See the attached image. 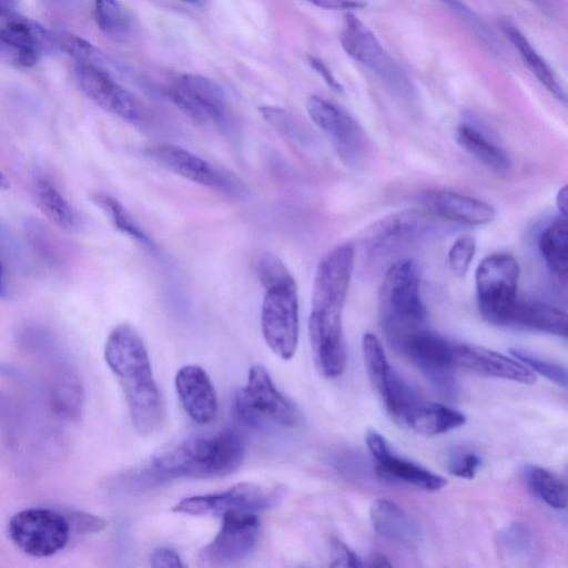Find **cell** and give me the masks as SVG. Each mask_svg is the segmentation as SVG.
<instances>
[{
	"label": "cell",
	"mask_w": 568,
	"mask_h": 568,
	"mask_svg": "<svg viewBox=\"0 0 568 568\" xmlns=\"http://www.w3.org/2000/svg\"><path fill=\"white\" fill-rule=\"evenodd\" d=\"M244 455L242 436L232 428L192 436L154 454L138 467L114 476L109 488L132 493L175 479L224 477L236 471Z\"/></svg>",
	"instance_id": "6da1fadb"
},
{
	"label": "cell",
	"mask_w": 568,
	"mask_h": 568,
	"mask_svg": "<svg viewBox=\"0 0 568 568\" xmlns=\"http://www.w3.org/2000/svg\"><path fill=\"white\" fill-rule=\"evenodd\" d=\"M104 359L124 393L134 429L150 436L161 426L164 407L146 347L136 329L125 323L116 325L106 338Z\"/></svg>",
	"instance_id": "7a4b0ae2"
},
{
	"label": "cell",
	"mask_w": 568,
	"mask_h": 568,
	"mask_svg": "<svg viewBox=\"0 0 568 568\" xmlns=\"http://www.w3.org/2000/svg\"><path fill=\"white\" fill-rule=\"evenodd\" d=\"M18 339L44 368L52 412L64 420H79L84 409V388L69 354L51 332L38 325L22 327Z\"/></svg>",
	"instance_id": "3957f363"
},
{
	"label": "cell",
	"mask_w": 568,
	"mask_h": 568,
	"mask_svg": "<svg viewBox=\"0 0 568 568\" xmlns=\"http://www.w3.org/2000/svg\"><path fill=\"white\" fill-rule=\"evenodd\" d=\"M379 308L386 332L398 344L424 324L426 308L413 260L400 258L387 268L379 287Z\"/></svg>",
	"instance_id": "277c9868"
},
{
	"label": "cell",
	"mask_w": 568,
	"mask_h": 568,
	"mask_svg": "<svg viewBox=\"0 0 568 568\" xmlns=\"http://www.w3.org/2000/svg\"><path fill=\"white\" fill-rule=\"evenodd\" d=\"M234 412L243 424L260 430L293 429L302 423L300 409L277 389L262 365H253L246 384L235 392Z\"/></svg>",
	"instance_id": "5b68a950"
},
{
	"label": "cell",
	"mask_w": 568,
	"mask_h": 568,
	"mask_svg": "<svg viewBox=\"0 0 568 568\" xmlns=\"http://www.w3.org/2000/svg\"><path fill=\"white\" fill-rule=\"evenodd\" d=\"M520 267L509 253L487 255L475 272L476 302L481 317L490 324L509 325L517 302Z\"/></svg>",
	"instance_id": "8992f818"
},
{
	"label": "cell",
	"mask_w": 568,
	"mask_h": 568,
	"mask_svg": "<svg viewBox=\"0 0 568 568\" xmlns=\"http://www.w3.org/2000/svg\"><path fill=\"white\" fill-rule=\"evenodd\" d=\"M169 99L201 125H213L225 135L235 134V119L223 89L202 75L183 74L166 91Z\"/></svg>",
	"instance_id": "52a82bcc"
},
{
	"label": "cell",
	"mask_w": 568,
	"mask_h": 568,
	"mask_svg": "<svg viewBox=\"0 0 568 568\" xmlns=\"http://www.w3.org/2000/svg\"><path fill=\"white\" fill-rule=\"evenodd\" d=\"M12 544L26 555L50 557L69 542L71 530L64 515L49 508H28L14 514L8 523Z\"/></svg>",
	"instance_id": "ba28073f"
},
{
	"label": "cell",
	"mask_w": 568,
	"mask_h": 568,
	"mask_svg": "<svg viewBox=\"0 0 568 568\" xmlns=\"http://www.w3.org/2000/svg\"><path fill=\"white\" fill-rule=\"evenodd\" d=\"M306 111L315 125L329 138L345 165L357 168L365 162L369 142L363 128L347 111L317 95L307 99Z\"/></svg>",
	"instance_id": "9c48e42d"
},
{
	"label": "cell",
	"mask_w": 568,
	"mask_h": 568,
	"mask_svg": "<svg viewBox=\"0 0 568 568\" xmlns=\"http://www.w3.org/2000/svg\"><path fill=\"white\" fill-rule=\"evenodd\" d=\"M261 329L268 348L282 359H291L298 344L297 285L265 290L261 308Z\"/></svg>",
	"instance_id": "30bf717a"
},
{
	"label": "cell",
	"mask_w": 568,
	"mask_h": 568,
	"mask_svg": "<svg viewBox=\"0 0 568 568\" xmlns=\"http://www.w3.org/2000/svg\"><path fill=\"white\" fill-rule=\"evenodd\" d=\"M282 497L278 487L239 483L213 494L190 496L172 507L173 513L189 516H222L229 510L258 513L273 508Z\"/></svg>",
	"instance_id": "8fae6325"
},
{
	"label": "cell",
	"mask_w": 568,
	"mask_h": 568,
	"mask_svg": "<svg viewBox=\"0 0 568 568\" xmlns=\"http://www.w3.org/2000/svg\"><path fill=\"white\" fill-rule=\"evenodd\" d=\"M399 345L437 392L448 398L457 396L454 344L419 328L409 333Z\"/></svg>",
	"instance_id": "7c38bea8"
},
{
	"label": "cell",
	"mask_w": 568,
	"mask_h": 568,
	"mask_svg": "<svg viewBox=\"0 0 568 568\" xmlns=\"http://www.w3.org/2000/svg\"><path fill=\"white\" fill-rule=\"evenodd\" d=\"M261 531L256 513L229 510L215 537L199 552L202 566L221 567L247 558L255 549Z\"/></svg>",
	"instance_id": "4fadbf2b"
},
{
	"label": "cell",
	"mask_w": 568,
	"mask_h": 568,
	"mask_svg": "<svg viewBox=\"0 0 568 568\" xmlns=\"http://www.w3.org/2000/svg\"><path fill=\"white\" fill-rule=\"evenodd\" d=\"M144 154L165 170L196 184L233 196H240L244 192L245 187L236 176L182 146L153 144L144 150Z\"/></svg>",
	"instance_id": "5bb4252c"
},
{
	"label": "cell",
	"mask_w": 568,
	"mask_h": 568,
	"mask_svg": "<svg viewBox=\"0 0 568 568\" xmlns=\"http://www.w3.org/2000/svg\"><path fill=\"white\" fill-rule=\"evenodd\" d=\"M354 258V247L348 243L336 245L321 258L314 276L311 312L343 314Z\"/></svg>",
	"instance_id": "9a60e30c"
},
{
	"label": "cell",
	"mask_w": 568,
	"mask_h": 568,
	"mask_svg": "<svg viewBox=\"0 0 568 568\" xmlns=\"http://www.w3.org/2000/svg\"><path fill=\"white\" fill-rule=\"evenodd\" d=\"M341 43L352 59L377 74L389 87L407 89L404 72L374 33L353 14H348L345 19Z\"/></svg>",
	"instance_id": "2e32d148"
},
{
	"label": "cell",
	"mask_w": 568,
	"mask_h": 568,
	"mask_svg": "<svg viewBox=\"0 0 568 568\" xmlns=\"http://www.w3.org/2000/svg\"><path fill=\"white\" fill-rule=\"evenodd\" d=\"M80 90L101 109L128 121H142L143 109L136 97L115 77L89 64L75 63Z\"/></svg>",
	"instance_id": "e0dca14e"
},
{
	"label": "cell",
	"mask_w": 568,
	"mask_h": 568,
	"mask_svg": "<svg viewBox=\"0 0 568 568\" xmlns=\"http://www.w3.org/2000/svg\"><path fill=\"white\" fill-rule=\"evenodd\" d=\"M308 335L318 372L326 378L339 376L346 365L342 315L311 312Z\"/></svg>",
	"instance_id": "ac0fdd59"
},
{
	"label": "cell",
	"mask_w": 568,
	"mask_h": 568,
	"mask_svg": "<svg viewBox=\"0 0 568 568\" xmlns=\"http://www.w3.org/2000/svg\"><path fill=\"white\" fill-rule=\"evenodd\" d=\"M428 230L429 224L424 216L413 212L396 213L379 220L368 230L365 247L373 257H383L414 244Z\"/></svg>",
	"instance_id": "d6986e66"
},
{
	"label": "cell",
	"mask_w": 568,
	"mask_h": 568,
	"mask_svg": "<svg viewBox=\"0 0 568 568\" xmlns=\"http://www.w3.org/2000/svg\"><path fill=\"white\" fill-rule=\"evenodd\" d=\"M417 202L429 214L457 224L486 225L496 219V210L488 202L454 191H425Z\"/></svg>",
	"instance_id": "ffe728a7"
},
{
	"label": "cell",
	"mask_w": 568,
	"mask_h": 568,
	"mask_svg": "<svg viewBox=\"0 0 568 568\" xmlns=\"http://www.w3.org/2000/svg\"><path fill=\"white\" fill-rule=\"evenodd\" d=\"M366 444L376 462V469L383 477L427 491H437L446 486L447 480L444 477L393 454L385 438L376 430L367 432Z\"/></svg>",
	"instance_id": "44dd1931"
},
{
	"label": "cell",
	"mask_w": 568,
	"mask_h": 568,
	"mask_svg": "<svg viewBox=\"0 0 568 568\" xmlns=\"http://www.w3.org/2000/svg\"><path fill=\"white\" fill-rule=\"evenodd\" d=\"M174 386L183 409L193 422L204 425L216 418L217 396L210 376L202 367L182 366L175 374Z\"/></svg>",
	"instance_id": "7402d4cb"
},
{
	"label": "cell",
	"mask_w": 568,
	"mask_h": 568,
	"mask_svg": "<svg viewBox=\"0 0 568 568\" xmlns=\"http://www.w3.org/2000/svg\"><path fill=\"white\" fill-rule=\"evenodd\" d=\"M456 366L489 377L534 384L535 373L526 365L498 352L469 344L454 345Z\"/></svg>",
	"instance_id": "603a6c76"
},
{
	"label": "cell",
	"mask_w": 568,
	"mask_h": 568,
	"mask_svg": "<svg viewBox=\"0 0 568 568\" xmlns=\"http://www.w3.org/2000/svg\"><path fill=\"white\" fill-rule=\"evenodd\" d=\"M0 32L11 44L38 58L59 50L55 33L17 12L0 16Z\"/></svg>",
	"instance_id": "cb8c5ba5"
},
{
	"label": "cell",
	"mask_w": 568,
	"mask_h": 568,
	"mask_svg": "<svg viewBox=\"0 0 568 568\" xmlns=\"http://www.w3.org/2000/svg\"><path fill=\"white\" fill-rule=\"evenodd\" d=\"M369 517L374 530L389 541L412 546L417 540L414 520L390 500H375L371 506Z\"/></svg>",
	"instance_id": "d4e9b609"
},
{
	"label": "cell",
	"mask_w": 568,
	"mask_h": 568,
	"mask_svg": "<svg viewBox=\"0 0 568 568\" xmlns=\"http://www.w3.org/2000/svg\"><path fill=\"white\" fill-rule=\"evenodd\" d=\"M509 325L567 337V314L544 302L517 300Z\"/></svg>",
	"instance_id": "484cf974"
},
{
	"label": "cell",
	"mask_w": 568,
	"mask_h": 568,
	"mask_svg": "<svg viewBox=\"0 0 568 568\" xmlns=\"http://www.w3.org/2000/svg\"><path fill=\"white\" fill-rule=\"evenodd\" d=\"M465 423L466 416L463 413L423 398L413 407L403 422L414 432L425 436L445 434L463 426Z\"/></svg>",
	"instance_id": "4316f807"
},
{
	"label": "cell",
	"mask_w": 568,
	"mask_h": 568,
	"mask_svg": "<svg viewBox=\"0 0 568 568\" xmlns=\"http://www.w3.org/2000/svg\"><path fill=\"white\" fill-rule=\"evenodd\" d=\"M500 28L517 50L519 57L534 77L558 100L565 102V92L547 62L540 57L523 32L509 21L503 20Z\"/></svg>",
	"instance_id": "83f0119b"
},
{
	"label": "cell",
	"mask_w": 568,
	"mask_h": 568,
	"mask_svg": "<svg viewBox=\"0 0 568 568\" xmlns=\"http://www.w3.org/2000/svg\"><path fill=\"white\" fill-rule=\"evenodd\" d=\"M456 140L469 154L493 171L506 174L511 170L510 155L477 128L467 123L460 124L456 130Z\"/></svg>",
	"instance_id": "f1b7e54d"
},
{
	"label": "cell",
	"mask_w": 568,
	"mask_h": 568,
	"mask_svg": "<svg viewBox=\"0 0 568 568\" xmlns=\"http://www.w3.org/2000/svg\"><path fill=\"white\" fill-rule=\"evenodd\" d=\"M538 250L548 270L564 282L568 272V223L560 216L546 226L538 237Z\"/></svg>",
	"instance_id": "f546056e"
},
{
	"label": "cell",
	"mask_w": 568,
	"mask_h": 568,
	"mask_svg": "<svg viewBox=\"0 0 568 568\" xmlns=\"http://www.w3.org/2000/svg\"><path fill=\"white\" fill-rule=\"evenodd\" d=\"M34 194L41 211L55 225L65 231L79 229L80 220L78 214L49 180L44 178L37 179Z\"/></svg>",
	"instance_id": "4dcf8cb0"
},
{
	"label": "cell",
	"mask_w": 568,
	"mask_h": 568,
	"mask_svg": "<svg viewBox=\"0 0 568 568\" xmlns=\"http://www.w3.org/2000/svg\"><path fill=\"white\" fill-rule=\"evenodd\" d=\"M524 477L528 488L546 505L555 509L566 508L567 487L556 474L530 465L525 468Z\"/></svg>",
	"instance_id": "1f68e13d"
},
{
	"label": "cell",
	"mask_w": 568,
	"mask_h": 568,
	"mask_svg": "<svg viewBox=\"0 0 568 568\" xmlns=\"http://www.w3.org/2000/svg\"><path fill=\"white\" fill-rule=\"evenodd\" d=\"M92 201L101 207L116 230L130 236L149 251L156 250L152 239L138 224L130 212L115 197L105 193H94Z\"/></svg>",
	"instance_id": "d6a6232c"
},
{
	"label": "cell",
	"mask_w": 568,
	"mask_h": 568,
	"mask_svg": "<svg viewBox=\"0 0 568 568\" xmlns=\"http://www.w3.org/2000/svg\"><path fill=\"white\" fill-rule=\"evenodd\" d=\"M95 21L103 34L115 41H124L132 33V22L118 0H95Z\"/></svg>",
	"instance_id": "836d02e7"
},
{
	"label": "cell",
	"mask_w": 568,
	"mask_h": 568,
	"mask_svg": "<svg viewBox=\"0 0 568 568\" xmlns=\"http://www.w3.org/2000/svg\"><path fill=\"white\" fill-rule=\"evenodd\" d=\"M362 351L369 381L381 396L392 371L379 339L372 333L362 338Z\"/></svg>",
	"instance_id": "e575fe53"
},
{
	"label": "cell",
	"mask_w": 568,
	"mask_h": 568,
	"mask_svg": "<svg viewBox=\"0 0 568 568\" xmlns=\"http://www.w3.org/2000/svg\"><path fill=\"white\" fill-rule=\"evenodd\" d=\"M534 539L529 527L515 523L505 528L498 537L500 550L510 559L525 560L532 555Z\"/></svg>",
	"instance_id": "d590c367"
},
{
	"label": "cell",
	"mask_w": 568,
	"mask_h": 568,
	"mask_svg": "<svg viewBox=\"0 0 568 568\" xmlns=\"http://www.w3.org/2000/svg\"><path fill=\"white\" fill-rule=\"evenodd\" d=\"M256 273L264 290L296 284L286 265L272 253H264L260 256Z\"/></svg>",
	"instance_id": "8d00e7d4"
},
{
	"label": "cell",
	"mask_w": 568,
	"mask_h": 568,
	"mask_svg": "<svg viewBox=\"0 0 568 568\" xmlns=\"http://www.w3.org/2000/svg\"><path fill=\"white\" fill-rule=\"evenodd\" d=\"M510 353L532 372L542 375L558 386L567 387L568 379L565 366L542 357L540 358L525 349L513 348Z\"/></svg>",
	"instance_id": "74e56055"
},
{
	"label": "cell",
	"mask_w": 568,
	"mask_h": 568,
	"mask_svg": "<svg viewBox=\"0 0 568 568\" xmlns=\"http://www.w3.org/2000/svg\"><path fill=\"white\" fill-rule=\"evenodd\" d=\"M476 252V240L469 234L455 239L448 251V263L453 273L463 278L471 264Z\"/></svg>",
	"instance_id": "f35d334b"
},
{
	"label": "cell",
	"mask_w": 568,
	"mask_h": 568,
	"mask_svg": "<svg viewBox=\"0 0 568 568\" xmlns=\"http://www.w3.org/2000/svg\"><path fill=\"white\" fill-rule=\"evenodd\" d=\"M26 233L29 244L39 256L51 264L58 262L59 254L57 244L43 224L37 220H28L26 223Z\"/></svg>",
	"instance_id": "ab89813d"
},
{
	"label": "cell",
	"mask_w": 568,
	"mask_h": 568,
	"mask_svg": "<svg viewBox=\"0 0 568 568\" xmlns=\"http://www.w3.org/2000/svg\"><path fill=\"white\" fill-rule=\"evenodd\" d=\"M480 465V457L469 450L455 449L447 459L448 471L459 478L473 479Z\"/></svg>",
	"instance_id": "60d3db41"
},
{
	"label": "cell",
	"mask_w": 568,
	"mask_h": 568,
	"mask_svg": "<svg viewBox=\"0 0 568 568\" xmlns=\"http://www.w3.org/2000/svg\"><path fill=\"white\" fill-rule=\"evenodd\" d=\"M64 516L69 523L71 532L78 535L97 534L103 530L108 525L104 518L83 510H72Z\"/></svg>",
	"instance_id": "b9f144b4"
},
{
	"label": "cell",
	"mask_w": 568,
	"mask_h": 568,
	"mask_svg": "<svg viewBox=\"0 0 568 568\" xmlns=\"http://www.w3.org/2000/svg\"><path fill=\"white\" fill-rule=\"evenodd\" d=\"M39 58L11 44L0 32V61L18 67H32Z\"/></svg>",
	"instance_id": "7bdbcfd3"
},
{
	"label": "cell",
	"mask_w": 568,
	"mask_h": 568,
	"mask_svg": "<svg viewBox=\"0 0 568 568\" xmlns=\"http://www.w3.org/2000/svg\"><path fill=\"white\" fill-rule=\"evenodd\" d=\"M331 567H363L361 558L338 538H331Z\"/></svg>",
	"instance_id": "ee69618b"
},
{
	"label": "cell",
	"mask_w": 568,
	"mask_h": 568,
	"mask_svg": "<svg viewBox=\"0 0 568 568\" xmlns=\"http://www.w3.org/2000/svg\"><path fill=\"white\" fill-rule=\"evenodd\" d=\"M149 561L155 568H182L185 567L180 555L172 548L158 547L152 550Z\"/></svg>",
	"instance_id": "f6af8a7d"
},
{
	"label": "cell",
	"mask_w": 568,
	"mask_h": 568,
	"mask_svg": "<svg viewBox=\"0 0 568 568\" xmlns=\"http://www.w3.org/2000/svg\"><path fill=\"white\" fill-rule=\"evenodd\" d=\"M313 4L328 10H354L364 8L368 0H308Z\"/></svg>",
	"instance_id": "bcb514c9"
},
{
	"label": "cell",
	"mask_w": 568,
	"mask_h": 568,
	"mask_svg": "<svg viewBox=\"0 0 568 568\" xmlns=\"http://www.w3.org/2000/svg\"><path fill=\"white\" fill-rule=\"evenodd\" d=\"M443 3L447 4L452 10L460 14L464 19H467L469 23L476 24L477 28H481V22L478 21L477 17H475L474 12L468 9L462 1L459 0H440Z\"/></svg>",
	"instance_id": "7dc6e473"
},
{
	"label": "cell",
	"mask_w": 568,
	"mask_h": 568,
	"mask_svg": "<svg viewBox=\"0 0 568 568\" xmlns=\"http://www.w3.org/2000/svg\"><path fill=\"white\" fill-rule=\"evenodd\" d=\"M312 67L322 75V78L327 82L329 87H332L335 90H339L341 87L337 83V81L334 79L329 70L326 68L325 64H323L317 59H311Z\"/></svg>",
	"instance_id": "c3c4849f"
},
{
	"label": "cell",
	"mask_w": 568,
	"mask_h": 568,
	"mask_svg": "<svg viewBox=\"0 0 568 568\" xmlns=\"http://www.w3.org/2000/svg\"><path fill=\"white\" fill-rule=\"evenodd\" d=\"M14 247L16 244L12 242L7 231L0 225V257L2 255L9 256V254H17Z\"/></svg>",
	"instance_id": "681fc988"
},
{
	"label": "cell",
	"mask_w": 568,
	"mask_h": 568,
	"mask_svg": "<svg viewBox=\"0 0 568 568\" xmlns=\"http://www.w3.org/2000/svg\"><path fill=\"white\" fill-rule=\"evenodd\" d=\"M13 415V405L11 400L0 392V423H7Z\"/></svg>",
	"instance_id": "f907efd6"
},
{
	"label": "cell",
	"mask_w": 568,
	"mask_h": 568,
	"mask_svg": "<svg viewBox=\"0 0 568 568\" xmlns=\"http://www.w3.org/2000/svg\"><path fill=\"white\" fill-rule=\"evenodd\" d=\"M556 206L560 213V216L567 217L568 211V189L567 185H562L556 194Z\"/></svg>",
	"instance_id": "816d5d0a"
},
{
	"label": "cell",
	"mask_w": 568,
	"mask_h": 568,
	"mask_svg": "<svg viewBox=\"0 0 568 568\" xmlns=\"http://www.w3.org/2000/svg\"><path fill=\"white\" fill-rule=\"evenodd\" d=\"M369 567H390L392 562L383 554H373L368 559Z\"/></svg>",
	"instance_id": "f5cc1de1"
},
{
	"label": "cell",
	"mask_w": 568,
	"mask_h": 568,
	"mask_svg": "<svg viewBox=\"0 0 568 568\" xmlns=\"http://www.w3.org/2000/svg\"><path fill=\"white\" fill-rule=\"evenodd\" d=\"M19 0H0V16L17 12Z\"/></svg>",
	"instance_id": "db71d44e"
},
{
	"label": "cell",
	"mask_w": 568,
	"mask_h": 568,
	"mask_svg": "<svg viewBox=\"0 0 568 568\" xmlns=\"http://www.w3.org/2000/svg\"><path fill=\"white\" fill-rule=\"evenodd\" d=\"M3 263L0 257V298H4L7 296V288L4 283V272H3Z\"/></svg>",
	"instance_id": "11a10c76"
},
{
	"label": "cell",
	"mask_w": 568,
	"mask_h": 568,
	"mask_svg": "<svg viewBox=\"0 0 568 568\" xmlns=\"http://www.w3.org/2000/svg\"><path fill=\"white\" fill-rule=\"evenodd\" d=\"M49 1L59 7H72L77 3L78 0H49Z\"/></svg>",
	"instance_id": "9f6ffc18"
},
{
	"label": "cell",
	"mask_w": 568,
	"mask_h": 568,
	"mask_svg": "<svg viewBox=\"0 0 568 568\" xmlns=\"http://www.w3.org/2000/svg\"><path fill=\"white\" fill-rule=\"evenodd\" d=\"M9 187V181L3 175V173L0 171V189L7 190Z\"/></svg>",
	"instance_id": "6f0895ef"
},
{
	"label": "cell",
	"mask_w": 568,
	"mask_h": 568,
	"mask_svg": "<svg viewBox=\"0 0 568 568\" xmlns=\"http://www.w3.org/2000/svg\"><path fill=\"white\" fill-rule=\"evenodd\" d=\"M181 1H184V2H187V3H191V4H196V6H199V4H202V2H203L204 0H181Z\"/></svg>",
	"instance_id": "680465c9"
}]
</instances>
